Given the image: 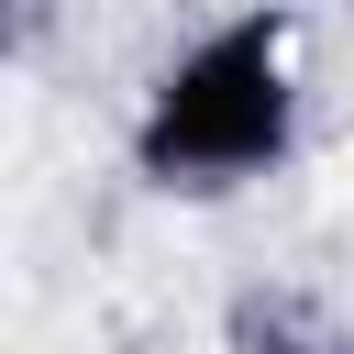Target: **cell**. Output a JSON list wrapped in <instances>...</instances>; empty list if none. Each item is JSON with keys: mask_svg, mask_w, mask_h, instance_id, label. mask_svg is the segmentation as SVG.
I'll return each mask as SVG.
<instances>
[{"mask_svg": "<svg viewBox=\"0 0 354 354\" xmlns=\"http://www.w3.org/2000/svg\"><path fill=\"white\" fill-rule=\"evenodd\" d=\"M288 44H277V22L266 11H243V22H221V33H199L166 77H155V100H144V122H133V166L155 177V188H232V177H266L277 155H288Z\"/></svg>", "mask_w": 354, "mask_h": 354, "instance_id": "6da1fadb", "label": "cell"}, {"mask_svg": "<svg viewBox=\"0 0 354 354\" xmlns=\"http://www.w3.org/2000/svg\"><path fill=\"white\" fill-rule=\"evenodd\" d=\"M332 354H354V343H332Z\"/></svg>", "mask_w": 354, "mask_h": 354, "instance_id": "7a4b0ae2", "label": "cell"}]
</instances>
